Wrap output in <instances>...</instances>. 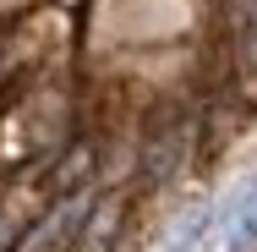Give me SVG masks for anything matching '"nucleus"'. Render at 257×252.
Returning <instances> with one entry per match:
<instances>
[{
    "label": "nucleus",
    "mask_w": 257,
    "mask_h": 252,
    "mask_svg": "<svg viewBox=\"0 0 257 252\" xmlns=\"http://www.w3.org/2000/svg\"><path fill=\"white\" fill-rule=\"evenodd\" d=\"M252 241H257V192L241 198V219L230 225V252H246Z\"/></svg>",
    "instance_id": "obj_1"
}]
</instances>
